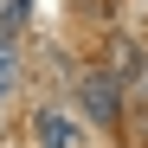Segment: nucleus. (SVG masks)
Returning <instances> with one entry per match:
<instances>
[{"label": "nucleus", "mask_w": 148, "mask_h": 148, "mask_svg": "<svg viewBox=\"0 0 148 148\" xmlns=\"http://www.w3.org/2000/svg\"><path fill=\"white\" fill-rule=\"evenodd\" d=\"M77 110H84L90 122H116V116H122V84L110 77V71L77 77Z\"/></svg>", "instance_id": "f257e3e1"}, {"label": "nucleus", "mask_w": 148, "mask_h": 148, "mask_svg": "<svg viewBox=\"0 0 148 148\" xmlns=\"http://www.w3.org/2000/svg\"><path fill=\"white\" fill-rule=\"evenodd\" d=\"M77 116L71 110H39L32 116V148H77Z\"/></svg>", "instance_id": "f03ea898"}, {"label": "nucleus", "mask_w": 148, "mask_h": 148, "mask_svg": "<svg viewBox=\"0 0 148 148\" xmlns=\"http://www.w3.org/2000/svg\"><path fill=\"white\" fill-rule=\"evenodd\" d=\"M7 90H13V52H0V103H7Z\"/></svg>", "instance_id": "7ed1b4c3"}]
</instances>
